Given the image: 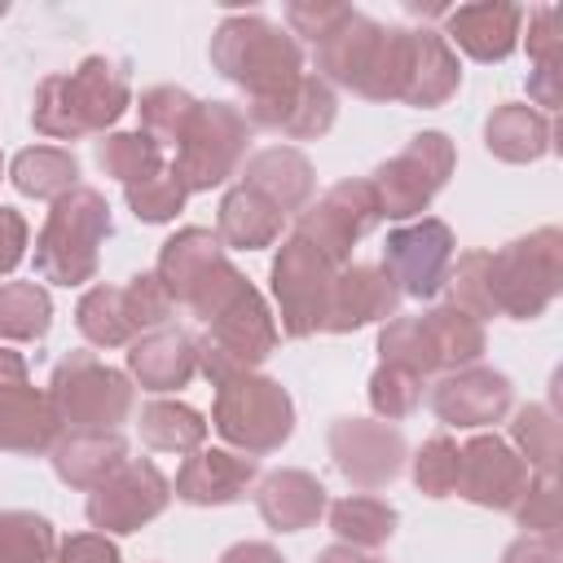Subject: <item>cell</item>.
<instances>
[{"instance_id":"6da1fadb","label":"cell","mask_w":563,"mask_h":563,"mask_svg":"<svg viewBox=\"0 0 563 563\" xmlns=\"http://www.w3.org/2000/svg\"><path fill=\"white\" fill-rule=\"evenodd\" d=\"M312 62L330 88H343L361 101H405L413 26L378 22L361 9H347L343 22L312 44Z\"/></svg>"},{"instance_id":"7a4b0ae2","label":"cell","mask_w":563,"mask_h":563,"mask_svg":"<svg viewBox=\"0 0 563 563\" xmlns=\"http://www.w3.org/2000/svg\"><path fill=\"white\" fill-rule=\"evenodd\" d=\"M132 110L128 62L88 53L75 70L44 75L31 97V128L44 141H84L106 136Z\"/></svg>"},{"instance_id":"3957f363","label":"cell","mask_w":563,"mask_h":563,"mask_svg":"<svg viewBox=\"0 0 563 563\" xmlns=\"http://www.w3.org/2000/svg\"><path fill=\"white\" fill-rule=\"evenodd\" d=\"M211 70L246 92V101H264L303 75V44L264 13H229L211 31Z\"/></svg>"},{"instance_id":"277c9868","label":"cell","mask_w":563,"mask_h":563,"mask_svg":"<svg viewBox=\"0 0 563 563\" xmlns=\"http://www.w3.org/2000/svg\"><path fill=\"white\" fill-rule=\"evenodd\" d=\"M114 233V216L101 189L75 185L57 198L35 233V277L53 286H84L101 268V246Z\"/></svg>"},{"instance_id":"5b68a950","label":"cell","mask_w":563,"mask_h":563,"mask_svg":"<svg viewBox=\"0 0 563 563\" xmlns=\"http://www.w3.org/2000/svg\"><path fill=\"white\" fill-rule=\"evenodd\" d=\"M484 290L493 317L537 321L563 290V229L541 224L497 251H484Z\"/></svg>"},{"instance_id":"8992f818","label":"cell","mask_w":563,"mask_h":563,"mask_svg":"<svg viewBox=\"0 0 563 563\" xmlns=\"http://www.w3.org/2000/svg\"><path fill=\"white\" fill-rule=\"evenodd\" d=\"M44 396L62 431H119L136 409V383L128 369H114L84 347L53 365Z\"/></svg>"},{"instance_id":"52a82bcc","label":"cell","mask_w":563,"mask_h":563,"mask_svg":"<svg viewBox=\"0 0 563 563\" xmlns=\"http://www.w3.org/2000/svg\"><path fill=\"white\" fill-rule=\"evenodd\" d=\"M211 427L229 449H238L246 457H268L295 435V400L277 378H268L260 369L233 374V378L216 383Z\"/></svg>"},{"instance_id":"ba28073f","label":"cell","mask_w":563,"mask_h":563,"mask_svg":"<svg viewBox=\"0 0 563 563\" xmlns=\"http://www.w3.org/2000/svg\"><path fill=\"white\" fill-rule=\"evenodd\" d=\"M251 136H255V128L246 123L242 106H233V101H198L189 128L180 132V141L172 150L176 154L172 167H176V176L185 180L189 194H211L229 176L242 172V163L251 154Z\"/></svg>"},{"instance_id":"9c48e42d","label":"cell","mask_w":563,"mask_h":563,"mask_svg":"<svg viewBox=\"0 0 563 563\" xmlns=\"http://www.w3.org/2000/svg\"><path fill=\"white\" fill-rule=\"evenodd\" d=\"M453 167H457V145L449 141V132L427 128V132L409 136L405 150L383 158L374 167V176H365V180L374 185L383 220L409 224V220H418L435 202V194L449 185Z\"/></svg>"},{"instance_id":"30bf717a","label":"cell","mask_w":563,"mask_h":563,"mask_svg":"<svg viewBox=\"0 0 563 563\" xmlns=\"http://www.w3.org/2000/svg\"><path fill=\"white\" fill-rule=\"evenodd\" d=\"M277 317L268 312L264 295L251 286L246 295H238L220 317L207 321V330L194 339L198 347V374L216 387L233 374H255L273 352H277Z\"/></svg>"},{"instance_id":"8fae6325","label":"cell","mask_w":563,"mask_h":563,"mask_svg":"<svg viewBox=\"0 0 563 563\" xmlns=\"http://www.w3.org/2000/svg\"><path fill=\"white\" fill-rule=\"evenodd\" d=\"M334 264L303 238H282L273 264H268V290L277 303V330L286 339H312L325 334V312H330V286H334Z\"/></svg>"},{"instance_id":"7c38bea8","label":"cell","mask_w":563,"mask_h":563,"mask_svg":"<svg viewBox=\"0 0 563 563\" xmlns=\"http://www.w3.org/2000/svg\"><path fill=\"white\" fill-rule=\"evenodd\" d=\"M378 224H383V211H378L374 185L365 176H352V180L330 185L321 198H312L295 216V238L312 242L334 268H343V264H352L356 242L369 238Z\"/></svg>"},{"instance_id":"4fadbf2b","label":"cell","mask_w":563,"mask_h":563,"mask_svg":"<svg viewBox=\"0 0 563 563\" xmlns=\"http://www.w3.org/2000/svg\"><path fill=\"white\" fill-rule=\"evenodd\" d=\"M172 501V479L150 462V457H128L119 462L97 488H88L84 515L92 532L106 537H128L154 523Z\"/></svg>"},{"instance_id":"5bb4252c","label":"cell","mask_w":563,"mask_h":563,"mask_svg":"<svg viewBox=\"0 0 563 563\" xmlns=\"http://www.w3.org/2000/svg\"><path fill=\"white\" fill-rule=\"evenodd\" d=\"M457 255V238L440 216H418L409 224H396L383 242V273L396 282L409 299H435L449 282Z\"/></svg>"},{"instance_id":"9a60e30c","label":"cell","mask_w":563,"mask_h":563,"mask_svg":"<svg viewBox=\"0 0 563 563\" xmlns=\"http://www.w3.org/2000/svg\"><path fill=\"white\" fill-rule=\"evenodd\" d=\"M325 449L334 471L361 493L387 488L391 479H400L409 462V444L400 427L383 418H334L325 431Z\"/></svg>"},{"instance_id":"2e32d148","label":"cell","mask_w":563,"mask_h":563,"mask_svg":"<svg viewBox=\"0 0 563 563\" xmlns=\"http://www.w3.org/2000/svg\"><path fill=\"white\" fill-rule=\"evenodd\" d=\"M57 435L62 427L53 418L44 387L31 383L26 356L13 347H0V453L44 457L57 444Z\"/></svg>"},{"instance_id":"e0dca14e","label":"cell","mask_w":563,"mask_h":563,"mask_svg":"<svg viewBox=\"0 0 563 563\" xmlns=\"http://www.w3.org/2000/svg\"><path fill=\"white\" fill-rule=\"evenodd\" d=\"M427 400H431V409H435V418L444 427L484 431V427L501 422L515 409V383L501 369L475 361V365H462L453 374H440L431 383Z\"/></svg>"},{"instance_id":"ac0fdd59","label":"cell","mask_w":563,"mask_h":563,"mask_svg":"<svg viewBox=\"0 0 563 563\" xmlns=\"http://www.w3.org/2000/svg\"><path fill=\"white\" fill-rule=\"evenodd\" d=\"M457 457L462 462H457V493L453 497H466L471 506H484V510H506L510 515V506L519 501V493L532 479L528 462L497 431L471 435L466 444H457Z\"/></svg>"},{"instance_id":"d6986e66","label":"cell","mask_w":563,"mask_h":563,"mask_svg":"<svg viewBox=\"0 0 563 563\" xmlns=\"http://www.w3.org/2000/svg\"><path fill=\"white\" fill-rule=\"evenodd\" d=\"M242 114H246V123L260 128V132H277V136H286V141H317V136H325V132L334 128V119H339V97H334V88H330L321 75L303 70V75H299L295 84H286L282 92H273V97H264V101H246Z\"/></svg>"},{"instance_id":"ffe728a7","label":"cell","mask_w":563,"mask_h":563,"mask_svg":"<svg viewBox=\"0 0 563 563\" xmlns=\"http://www.w3.org/2000/svg\"><path fill=\"white\" fill-rule=\"evenodd\" d=\"M400 290L383 273V264H343L330 286L325 334H352L365 325H383L400 312Z\"/></svg>"},{"instance_id":"44dd1931","label":"cell","mask_w":563,"mask_h":563,"mask_svg":"<svg viewBox=\"0 0 563 563\" xmlns=\"http://www.w3.org/2000/svg\"><path fill=\"white\" fill-rule=\"evenodd\" d=\"M260 479V462L238 453V449H194L176 479H172V497L185 506H233L242 501Z\"/></svg>"},{"instance_id":"7402d4cb","label":"cell","mask_w":563,"mask_h":563,"mask_svg":"<svg viewBox=\"0 0 563 563\" xmlns=\"http://www.w3.org/2000/svg\"><path fill=\"white\" fill-rule=\"evenodd\" d=\"M523 4L510 0H484V4H457L444 13V40L453 53H466L471 62H506L519 48L523 35Z\"/></svg>"},{"instance_id":"603a6c76","label":"cell","mask_w":563,"mask_h":563,"mask_svg":"<svg viewBox=\"0 0 563 563\" xmlns=\"http://www.w3.org/2000/svg\"><path fill=\"white\" fill-rule=\"evenodd\" d=\"M194 374H198V347L194 334L180 325H158L128 343V378L150 396L180 391L194 383Z\"/></svg>"},{"instance_id":"cb8c5ba5","label":"cell","mask_w":563,"mask_h":563,"mask_svg":"<svg viewBox=\"0 0 563 563\" xmlns=\"http://www.w3.org/2000/svg\"><path fill=\"white\" fill-rule=\"evenodd\" d=\"M238 185L255 189L260 198H268L282 216H299L312 198H317V172L312 158L295 145H264L255 154H246Z\"/></svg>"},{"instance_id":"d4e9b609","label":"cell","mask_w":563,"mask_h":563,"mask_svg":"<svg viewBox=\"0 0 563 563\" xmlns=\"http://www.w3.org/2000/svg\"><path fill=\"white\" fill-rule=\"evenodd\" d=\"M255 497V510L260 519L273 528V532H303V528H317V519L325 515L330 497H325V484L303 471V466H282V471H268L255 479L251 488Z\"/></svg>"},{"instance_id":"484cf974","label":"cell","mask_w":563,"mask_h":563,"mask_svg":"<svg viewBox=\"0 0 563 563\" xmlns=\"http://www.w3.org/2000/svg\"><path fill=\"white\" fill-rule=\"evenodd\" d=\"M413 321H418V339H422L431 378H435V374H453V369H462V365H475V361L488 352L484 321L471 317V312L457 308V303H435V308L418 312Z\"/></svg>"},{"instance_id":"4316f807","label":"cell","mask_w":563,"mask_h":563,"mask_svg":"<svg viewBox=\"0 0 563 563\" xmlns=\"http://www.w3.org/2000/svg\"><path fill=\"white\" fill-rule=\"evenodd\" d=\"M224 242L216 238V229L207 224H185L176 229L163 246H158V260H154V277L163 282V290L172 295L176 308H185V299L194 295V286L224 260Z\"/></svg>"},{"instance_id":"83f0119b","label":"cell","mask_w":563,"mask_h":563,"mask_svg":"<svg viewBox=\"0 0 563 563\" xmlns=\"http://www.w3.org/2000/svg\"><path fill=\"white\" fill-rule=\"evenodd\" d=\"M484 150L497 163H541L554 150V123L528 101H501L484 119Z\"/></svg>"},{"instance_id":"f1b7e54d","label":"cell","mask_w":563,"mask_h":563,"mask_svg":"<svg viewBox=\"0 0 563 563\" xmlns=\"http://www.w3.org/2000/svg\"><path fill=\"white\" fill-rule=\"evenodd\" d=\"M53 475L66 488H97L119 462H128V440L123 431H62L57 444L48 449Z\"/></svg>"},{"instance_id":"f546056e","label":"cell","mask_w":563,"mask_h":563,"mask_svg":"<svg viewBox=\"0 0 563 563\" xmlns=\"http://www.w3.org/2000/svg\"><path fill=\"white\" fill-rule=\"evenodd\" d=\"M462 88V62L449 48V40L435 26H413V62H409V84L405 101L413 110H435Z\"/></svg>"},{"instance_id":"4dcf8cb0","label":"cell","mask_w":563,"mask_h":563,"mask_svg":"<svg viewBox=\"0 0 563 563\" xmlns=\"http://www.w3.org/2000/svg\"><path fill=\"white\" fill-rule=\"evenodd\" d=\"M282 229H286V216L268 198H260L246 185L224 189V198L216 207V238L224 242V251H264V246H277L282 242Z\"/></svg>"},{"instance_id":"1f68e13d","label":"cell","mask_w":563,"mask_h":563,"mask_svg":"<svg viewBox=\"0 0 563 563\" xmlns=\"http://www.w3.org/2000/svg\"><path fill=\"white\" fill-rule=\"evenodd\" d=\"M9 180L22 198L57 202L79 185V158L66 145H26L9 163Z\"/></svg>"},{"instance_id":"d6a6232c","label":"cell","mask_w":563,"mask_h":563,"mask_svg":"<svg viewBox=\"0 0 563 563\" xmlns=\"http://www.w3.org/2000/svg\"><path fill=\"white\" fill-rule=\"evenodd\" d=\"M75 330L92 343V347H128L132 339H141V325H136V312L128 303V290L123 286H88L75 303Z\"/></svg>"},{"instance_id":"836d02e7","label":"cell","mask_w":563,"mask_h":563,"mask_svg":"<svg viewBox=\"0 0 563 563\" xmlns=\"http://www.w3.org/2000/svg\"><path fill=\"white\" fill-rule=\"evenodd\" d=\"M325 519H330V532L339 537V545H352V550H378L396 537L400 528V510L374 493H347L339 501L325 506Z\"/></svg>"},{"instance_id":"e575fe53","label":"cell","mask_w":563,"mask_h":563,"mask_svg":"<svg viewBox=\"0 0 563 563\" xmlns=\"http://www.w3.org/2000/svg\"><path fill=\"white\" fill-rule=\"evenodd\" d=\"M528 101L550 114L559 101H563V88H559V66H563V53H559V9L554 4H537L528 18Z\"/></svg>"},{"instance_id":"d590c367","label":"cell","mask_w":563,"mask_h":563,"mask_svg":"<svg viewBox=\"0 0 563 563\" xmlns=\"http://www.w3.org/2000/svg\"><path fill=\"white\" fill-rule=\"evenodd\" d=\"M207 418L185 405V400H167V396H154L141 405V418H136V431H141V444L154 449V453H194L207 444Z\"/></svg>"},{"instance_id":"8d00e7d4","label":"cell","mask_w":563,"mask_h":563,"mask_svg":"<svg viewBox=\"0 0 563 563\" xmlns=\"http://www.w3.org/2000/svg\"><path fill=\"white\" fill-rule=\"evenodd\" d=\"M53 325V295L40 282H0V339L40 343Z\"/></svg>"},{"instance_id":"74e56055","label":"cell","mask_w":563,"mask_h":563,"mask_svg":"<svg viewBox=\"0 0 563 563\" xmlns=\"http://www.w3.org/2000/svg\"><path fill=\"white\" fill-rule=\"evenodd\" d=\"M97 167L106 176H114L119 185H136V180L163 172L167 158H163V145L136 128V132H106V136H97Z\"/></svg>"},{"instance_id":"f35d334b","label":"cell","mask_w":563,"mask_h":563,"mask_svg":"<svg viewBox=\"0 0 563 563\" xmlns=\"http://www.w3.org/2000/svg\"><path fill=\"white\" fill-rule=\"evenodd\" d=\"M510 444L532 475H559V413L550 405H519L510 413Z\"/></svg>"},{"instance_id":"ab89813d","label":"cell","mask_w":563,"mask_h":563,"mask_svg":"<svg viewBox=\"0 0 563 563\" xmlns=\"http://www.w3.org/2000/svg\"><path fill=\"white\" fill-rule=\"evenodd\" d=\"M132 106H136V114H141V132L154 136L163 150H176L180 132L189 128V119H194V110H198V97L185 92V88H176V84H154V88H145Z\"/></svg>"},{"instance_id":"60d3db41","label":"cell","mask_w":563,"mask_h":563,"mask_svg":"<svg viewBox=\"0 0 563 563\" xmlns=\"http://www.w3.org/2000/svg\"><path fill=\"white\" fill-rule=\"evenodd\" d=\"M457 440L449 431H431L413 453H409V475H413V488L431 501H444L457 493Z\"/></svg>"},{"instance_id":"b9f144b4","label":"cell","mask_w":563,"mask_h":563,"mask_svg":"<svg viewBox=\"0 0 563 563\" xmlns=\"http://www.w3.org/2000/svg\"><path fill=\"white\" fill-rule=\"evenodd\" d=\"M57 528L35 510H4L0 515V563H53Z\"/></svg>"},{"instance_id":"7bdbcfd3","label":"cell","mask_w":563,"mask_h":563,"mask_svg":"<svg viewBox=\"0 0 563 563\" xmlns=\"http://www.w3.org/2000/svg\"><path fill=\"white\" fill-rule=\"evenodd\" d=\"M123 202H128V211H132L141 224H172V220L185 211L189 189H185V180L176 176V167L167 163L163 172H154V176L136 180V185H123Z\"/></svg>"},{"instance_id":"ee69618b","label":"cell","mask_w":563,"mask_h":563,"mask_svg":"<svg viewBox=\"0 0 563 563\" xmlns=\"http://www.w3.org/2000/svg\"><path fill=\"white\" fill-rule=\"evenodd\" d=\"M422 391H427V378L400 369V365H374L369 383H365V396H369V409L374 418L383 422H405L418 405H422Z\"/></svg>"},{"instance_id":"f6af8a7d","label":"cell","mask_w":563,"mask_h":563,"mask_svg":"<svg viewBox=\"0 0 563 563\" xmlns=\"http://www.w3.org/2000/svg\"><path fill=\"white\" fill-rule=\"evenodd\" d=\"M515 523L537 537H559V479L554 475H532L519 501L510 506Z\"/></svg>"},{"instance_id":"bcb514c9","label":"cell","mask_w":563,"mask_h":563,"mask_svg":"<svg viewBox=\"0 0 563 563\" xmlns=\"http://www.w3.org/2000/svg\"><path fill=\"white\" fill-rule=\"evenodd\" d=\"M352 4H339V0H290L286 4V31L303 44H317V40H325L339 22H343V13H347Z\"/></svg>"},{"instance_id":"7dc6e473","label":"cell","mask_w":563,"mask_h":563,"mask_svg":"<svg viewBox=\"0 0 563 563\" xmlns=\"http://www.w3.org/2000/svg\"><path fill=\"white\" fill-rule=\"evenodd\" d=\"M53 563H123V554L106 532H70L57 541Z\"/></svg>"},{"instance_id":"c3c4849f","label":"cell","mask_w":563,"mask_h":563,"mask_svg":"<svg viewBox=\"0 0 563 563\" xmlns=\"http://www.w3.org/2000/svg\"><path fill=\"white\" fill-rule=\"evenodd\" d=\"M26 246H31V224L18 207H4L0 202V277H9L22 260H26Z\"/></svg>"},{"instance_id":"681fc988","label":"cell","mask_w":563,"mask_h":563,"mask_svg":"<svg viewBox=\"0 0 563 563\" xmlns=\"http://www.w3.org/2000/svg\"><path fill=\"white\" fill-rule=\"evenodd\" d=\"M501 563H563V550H559V537L519 532V537L501 550Z\"/></svg>"},{"instance_id":"f907efd6","label":"cell","mask_w":563,"mask_h":563,"mask_svg":"<svg viewBox=\"0 0 563 563\" xmlns=\"http://www.w3.org/2000/svg\"><path fill=\"white\" fill-rule=\"evenodd\" d=\"M220 563H286V559H282V550L273 541H233L220 554Z\"/></svg>"},{"instance_id":"816d5d0a","label":"cell","mask_w":563,"mask_h":563,"mask_svg":"<svg viewBox=\"0 0 563 563\" xmlns=\"http://www.w3.org/2000/svg\"><path fill=\"white\" fill-rule=\"evenodd\" d=\"M312 563H383V559H374V554H365V550H352V545H325V550H317V559Z\"/></svg>"},{"instance_id":"f5cc1de1","label":"cell","mask_w":563,"mask_h":563,"mask_svg":"<svg viewBox=\"0 0 563 563\" xmlns=\"http://www.w3.org/2000/svg\"><path fill=\"white\" fill-rule=\"evenodd\" d=\"M4 13H9V4H4V0H0V18H4Z\"/></svg>"},{"instance_id":"db71d44e","label":"cell","mask_w":563,"mask_h":563,"mask_svg":"<svg viewBox=\"0 0 563 563\" xmlns=\"http://www.w3.org/2000/svg\"><path fill=\"white\" fill-rule=\"evenodd\" d=\"M0 176H4V154H0Z\"/></svg>"}]
</instances>
